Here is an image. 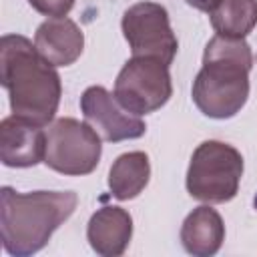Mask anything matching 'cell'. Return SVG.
Instances as JSON below:
<instances>
[{
  "instance_id": "obj_12",
  "label": "cell",
  "mask_w": 257,
  "mask_h": 257,
  "mask_svg": "<svg viewBox=\"0 0 257 257\" xmlns=\"http://www.w3.org/2000/svg\"><path fill=\"white\" fill-rule=\"evenodd\" d=\"M223 241L225 223L211 205H201L185 217L181 225V243L187 253L195 257H211L221 249Z\"/></svg>"
},
{
  "instance_id": "obj_16",
  "label": "cell",
  "mask_w": 257,
  "mask_h": 257,
  "mask_svg": "<svg viewBox=\"0 0 257 257\" xmlns=\"http://www.w3.org/2000/svg\"><path fill=\"white\" fill-rule=\"evenodd\" d=\"M189 6H193V8H197V10H201V12H207V14H211L215 8H217V4L221 2V0H185Z\"/></svg>"
},
{
  "instance_id": "obj_9",
  "label": "cell",
  "mask_w": 257,
  "mask_h": 257,
  "mask_svg": "<svg viewBox=\"0 0 257 257\" xmlns=\"http://www.w3.org/2000/svg\"><path fill=\"white\" fill-rule=\"evenodd\" d=\"M46 153V131L10 114L0 122V161L4 167L12 169H28L38 163H44Z\"/></svg>"
},
{
  "instance_id": "obj_2",
  "label": "cell",
  "mask_w": 257,
  "mask_h": 257,
  "mask_svg": "<svg viewBox=\"0 0 257 257\" xmlns=\"http://www.w3.org/2000/svg\"><path fill=\"white\" fill-rule=\"evenodd\" d=\"M251 46L245 38L215 34L203 52V66L193 80V102L209 118L235 116L249 98Z\"/></svg>"
},
{
  "instance_id": "obj_5",
  "label": "cell",
  "mask_w": 257,
  "mask_h": 257,
  "mask_svg": "<svg viewBox=\"0 0 257 257\" xmlns=\"http://www.w3.org/2000/svg\"><path fill=\"white\" fill-rule=\"evenodd\" d=\"M102 155V137L84 120L62 116L46 128L44 165L66 177L90 175Z\"/></svg>"
},
{
  "instance_id": "obj_10",
  "label": "cell",
  "mask_w": 257,
  "mask_h": 257,
  "mask_svg": "<svg viewBox=\"0 0 257 257\" xmlns=\"http://www.w3.org/2000/svg\"><path fill=\"white\" fill-rule=\"evenodd\" d=\"M86 239L94 253L102 257H118L133 239V217L126 209L106 205L96 209L86 225Z\"/></svg>"
},
{
  "instance_id": "obj_15",
  "label": "cell",
  "mask_w": 257,
  "mask_h": 257,
  "mask_svg": "<svg viewBox=\"0 0 257 257\" xmlns=\"http://www.w3.org/2000/svg\"><path fill=\"white\" fill-rule=\"evenodd\" d=\"M28 4L44 16L60 18V16H66L72 10L74 0H28Z\"/></svg>"
},
{
  "instance_id": "obj_6",
  "label": "cell",
  "mask_w": 257,
  "mask_h": 257,
  "mask_svg": "<svg viewBox=\"0 0 257 257\" xmlns=\"http://www.w3.org/2000/svg\"><path fill=\"white\" fill-rule=\"evenodd\" d=\"M112 94L137 116L159 110L173 94L169 64L159 58L133 56L116 74Z\"/></svg>"
},
{
  "instance_id": "obj_4",
  "label": "cell",
  "mask_w": 257,
  "mask_h": 257,
  "mask_svg": "<svg viewBox=\"0 0 257 257\" xmlns=\"http://www.w3.org/2000/svg\"><path fill=\"white\" fill-rule=\"evenodd\" d=\"M243 177L241 153L221 141H203L191 155L187 191L193 199L219 205L235 199Z\"/></svg>"
},
{
  "instance_id": "obj_14",
  "label": "cell",
  "mask_w": 257,
  "mask_h": 257,
  "mask_svg": "<svg viewBox=\"0 0 257 257\" xmlns=\"http://www.w3.org/2000/svg\"><path fill=\"white\" fill-rule=\"evenodd\" d=\"M209 16L215 34L245 38L257 26V0H221Z\"/></svg>"
},
{
  "instance_id": "obj_8",
  "label": "cell",
  "mask_w": 257,
  "mask_h": 257,
  "mask_svg": "<svg viewBox=\"0 0 257 257\" xmlns=\"http://www.w3.org/2000/svg\"><path fill=\"white\" fill-rule=\"evenodd\" d=\"M80 110L84 120L108 143L141 139L147 133L141 116L126 110L104 86H88L80 96Z\"/></svg>"
},
{
  "instance_id": "obj_7",
  "label": "cell",
  "mask_w": 257,
  "mask_h": 257,
  "mask_svg": "<svg viewBox=\"0 0 257 257\" xmlns=\"http://www.w3.org/2000/svg\"><path fill=\"white\" fill-rule=\"evenodd\" d=\"M120 28L133 56L159 58L165 64L173 62L179 40L171 28L165 6L157 2H137L122 14Z\"/></svg>"
},
{
  "instance_id": "obj_13",
  "label": "cell",
  "mask_w": 257,
  "mask_h": 257,
  "mask_svg": "<svg viewBox=\"0 0 257 257\" xmlns=\"http://www.w3.org/2000/svg\"><path fill=\"white\" fill-rule=\"evenodd\" d=\"M151 179V161L143 151H131L114 159L108 171L110 195L118 201H131L143 193Z\"/></svg>"
},
{
  "instance_id": "obj_3",
  "label": "cell",
  "mask_w": 257,
  "mask_h": 257,
  "mask_svg": "<svg viewBox=\"0 0 257 257\" xmlns=\"http://www.w3.org/2000/svg\"><path fill=\"white\" fill-rule=\"evenodd\" d=\"M78 197L74 191L18 193L0 189L2 247L12 257H28L46 247L52 233L74 213Z\"/></svg>"
},
{
  "instance_id": "obj_11",
  "label": "cell",
  "mask_w": 257,
  "mask_h": 257,
  "mask_svg": "<svg viewBox=\"0 0 257 257\" xmlns=\"http://www.w3.org/2000/svg\"><path fill=\"white\" fill-rule=\"evenodd\" d=\"M36 50L54 66H70L84 50V34L66 16L44 20L34 34Z\"/></svg>"
},
{
  "instance_id": "obj_1",
  "label": "cell",
  "mask_w": 257,
  "mask_h": 257,
  "mask_svg": "<svg viewBox=\"0 0 257 257\" xmlns=\"http://www.w3.org/2000/svg\"><path fill=\"white\" fill-rule=\"evenodd\" d=\"M0 82L8 92L12 114L40 126L52 122L62 96L60 74L26 36L0 38Z\"/></svg>"
}]
</instances>
